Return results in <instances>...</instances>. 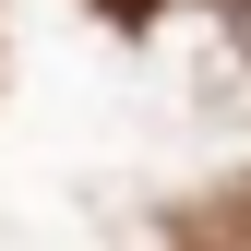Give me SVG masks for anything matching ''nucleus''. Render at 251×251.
<instances>
[]
</instances>
